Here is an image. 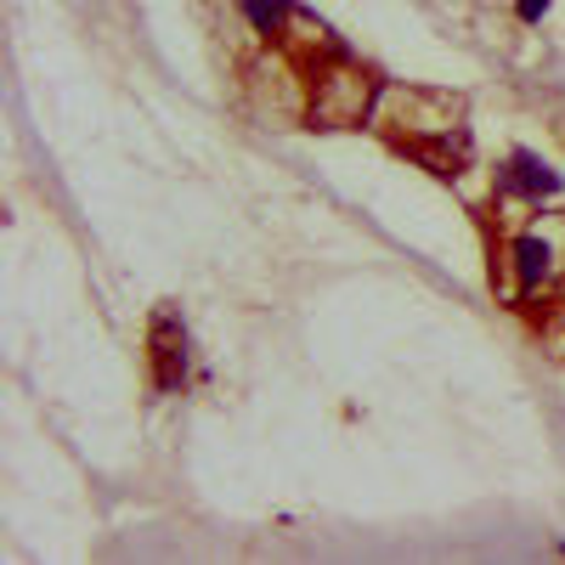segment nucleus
I'll return each instance as SVG.
<instances>
[{"instance_id": "obj_1", "label": "nucleus", "mask_w": 565, "mask_h": 565, "mask_svg": "<svg viewBox=\"0 0 565 565\" xmlns=\"http://www.w3.org/2000/svg\"><path fill=\"white\" fill-rule=\"evenodd\" d=\"M367 97H373V79H367L362 68H351L345 52H334V68H317V103H311V119H317L322 130L362 125Z\"/></svg>"}, {"instance_id": "obj_6", "label": "nucleus", "mask_w": 565, "mask_h": 565, "mask_svg": "<svg viewBox=\"0 0 565 565\" xmlns=\"http://www.w3.org/2000/svg\"><path fill=\"white\" fill-rule=\"evenodd\" d=\"M548 7H554V0H521L514 12H521V23H537V18H548Z\"/></svg>"}, {"instance_id": "obj_2", "label": "nucleus", "mask_w": 565, "mask_h": 565, "mask_svg": "<svg viewBox=\"0 0 565 565\" xmlns=\"http://www.w3.org/2000/svg\"><path fill=\"white\" fill-rule=\"evenodd\" d=\"M148 356H153V385L170 396L186 385V328L175 311H153L148 322Z\"/></svg>"}, {"instance_id": "obj_5", "label": "nucleus", "mask_w": 565, "mask_h": 565, "mask_svg": "<svg viewBox=\"0 0 565 565\" xmlns=\"http://www.w3.org/2000/svg\"><path fill=\"white\" fill-rule=\"evenodd\" d=\"M238 7H244L249 29H255V34H266V40H277V34H282V23L295 18V0H238Z\"/></svg>"}, {"instance_id": "obj_4", "label": "nucleus", "mask_w": 565, "mask_h": 565, "mask_svg": "<svg viewBox=\"0 0 565 565\" xmlns=\"http://www.w3.org/2000/svg\"><path fill=\"white\" fill-rule=\"evenodd\" d=\"M509 260H514V282H521L526 295L554 277V244L543 238V232H521V238L509 244Z\"/></svg>"}, {"instance_id": "obj_3", "label": "nucleus", "mask_w": 565, "mask_h": 565, "mask_svg": "<svg viewBox=\"0 0 565 565\" xmlns=\"http://www.w3.org/2000/svg\"><path fill=\"white\" fill-rule=\"evenodd\" d=\"M498 186L503 193H521V199H532V204H543V199H559V170L543 159V153H526V148H514L509 153V164L498 170Z\"/></svg>"}, {"instance_id": "obj_7", "label": "nucleus", "mask_w": 565, "mask_h": 565, "mask_svg": "<svg viewBox=\"0 0 565 565\" xmlns=\"http://www.w3.org/2000/svg\"><path fill=\"white\" fill-rule=\"evenodd\" d=\"M559 554H565V543H559Z\"/></svg>"}]
</instances>
